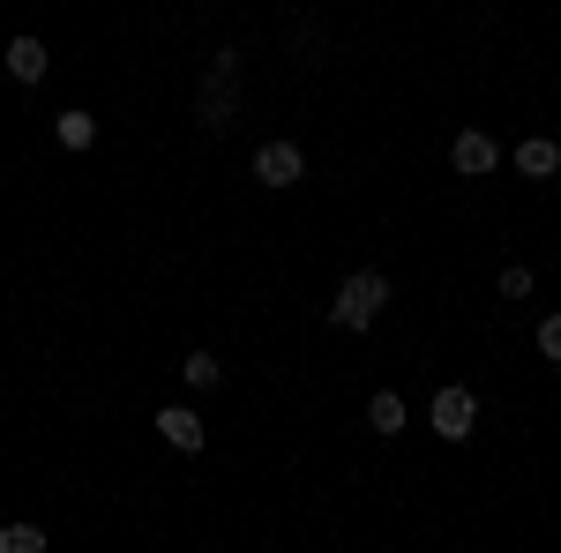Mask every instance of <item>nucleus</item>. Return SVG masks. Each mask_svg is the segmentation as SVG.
<instances>
[{"label":"nucleus","instance_id":"obj_1","mask_svg":"<svg viewBox=\"0 0 561 553\" xmlns=\"http://www.w3.org/2000/svg\"><path fill=\"white\" fill-rule=\"evenodd\" d=\"M382 299H389V277H382V269H359V277H345V285H337L330 322H337V330H367V322L382 314Z\"/></svg>","mask_w":561,"mask_h":553},{"label":"nucleus","instance_id":"obj_2","mask_svg":"<svg viewBox=\"0 0 561 553\" xmlns=\"http://www.w3.org/2000/svg\"><path fill=\"white\" fill-rule=\"evenodd\" d=\"M232 76H240V45H217V53H210V76H203V105H195V120H203L210 135L232 120Z\"/></svg>","mask_w":561,"mask_h":553},{"label":"nucleus","instance_id":"obj_3","mask_svg":"<svg viewBox=\"0 0 561 553\" xmlns=\"http://www.w3.org/2000/svg\"><path fill=\"white\" fill-rule=\"evenodd\" d=\"M472 419H479V396L472 389H442V396H434V434H442V441H465V434H472Z\"/></svg>","mask_w":561,"mask_h":553},{"label":"nucleus","instance_id":"obj_4","mask_svg":"<svg viewBox=\"0 0 561 553\" xmlns=\"http://www.w3.org/2000/svg\"><path fill=\"white\" fill-rule=\"evenodd\" d=\"M300 172H307L300 142H262L255 150V180L262 187H300Z\"/></svg>","mask_w":561,"mask_h":553},{"label":"nucleus","instance_id":"obj_5","mask_svg":"<svg viewBox=\"0 0 561 553\" xmlns=\"http://www.w3.org/2000/svg\"><path fill=\"white\" fill-rule=\"evenodd\" d=\"M449 165L465 172V180H486V172L502 165V150H494V135H486V128H465L457 142H449Z\"/></svg>","mask_w":561,"mask_h":553},{"label":"nucleus","instance_id":"obj_6","mask_svg":"<svg viewBox=\"0 0 561 553\" xmlns=\"http://www.w3.org/2000/svg\"><path fill=\"white\" fill-rule=\"evenodd\" d=\"M158 434L173 441L180 457H203V419H195L187 404H165V412H158Z\"/></svg>","mask_w":561,"mask_h":553},{"label":"nucleus","instance_id":"obj_7","mask_svg":"<svg viewBox=\"0 0 561 553\" xmlns=\"http://www.w3.org/2000/svg\"><path fill=\"white\" fill-rule=\"evenodd\" d=\"M510 165H517L524 180H547V172H561V150L547 142V135H531V142H517V150H510Z\"/></svg>","mask_w":561,"mask_h":553},{"label":"nucleus","instance_id":"obj_8","mask_svg":"<svg viewBox=\"0 0 561 553\" xmlns=\"http://www.w3.org/2000/svg\"><path fill=\"white\" fill-rule=\"evenodd\" d=\"M8 76H15V83H38V76H45V45L38 38H15V45H8Z\"/></svg>","mask_w":561,"mask_h":553},{"label":"nucleus","instance_id":"obj_9","mask_svg":"<svg viewBox=\"0 0 561 553\" xmlns=\"http://www.w3.org/2000/svg\"><path fill=\"white\" fill-rule=\"evenodd\" d=\"M0 553H45L38 523H0Z\"/></svg>","mask_w":561,"mask_h":553},{"label":"nucleus","instance_id":"obj_10","mask_svg":"<svg viewBox=\"0 0 561 553\" xmlns=\"http://www.w3.org/2000/svg\"><path fill=\"white\" fill-rule=\"evenodd\" d=\"M367 419H375V434H397V426H404V396H397V389H382V396L367 404Z\"/></svg>","mask_w":561,"mask_h":553},{"label":"nucleus","instance_id":"obj_11","mask_svg":"<svg viewBox=\"0 0 561 553\" xmlns=\"http://www.w3.org/2000/svg\"><path fill=\"white\" fill-rule=\"evenodd\" d=\"M60 142H68V150H90V142H98V120H90V113H60Z\"/></svg>","mask_w":561,"mask_h":553},{"label":"nucleus","instance_id":"obj_12","mask_svg":"<svg viewBox=\"0 0 561 553\" xmlns=\"http://www.w3.org/2000/svg\"><path fill=\"white\" fill-rule=\"evenodd\" d=\"M217 375H225V367H217L210 352H187V382L195 389H217Z\"/></svg>","mask_w":561,"mask_h":553},{"label":"nucleus","instance_id":"obj_13","mask_svg":"<svg viewBox=\"0 0 561 553\" xmlns=\"http://www.w3.org/2000/svg\"><path fill=\"white\" fill-rule=\"evenodd\" d=\"M524 292H531V269L510 262V269H502V299H524Z\"/></svg>","mask_w":561,"mask_h":553},{"label":"nucleus","instance_id":"obj_14","mask_svg":"<svg viewBox=\"0 0 561 553\" xmlns=\"http://www.w3.org/2000/svg\"><path fill=\"white\" fill-rule=\"evenodd\" d=\"M539 352H547V359H561V314H547V322H539Z\"/></svg>","mask_w":561,"mask_h":553}]
</instances>
